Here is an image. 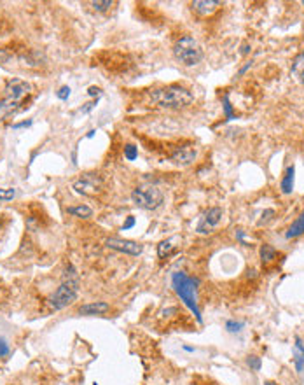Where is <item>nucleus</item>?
Segmentation results:
<instances>
[{"mask_svg":"<svg viewBox=\"0 0 304 385\" xmlns=\"http://www.w3.org/2000/svg\"><path fill=\"white\" fill-rule=\"evenodd\" d=\"M219 7H221L219 0H196V2H192V9L201 16H208V14L215 13Z\"/></svg>","mask_w":304,"mask_h":385,"instance_id":"9b49d317","label":"nucleus"},{"mask_svg":"<svg viewBox=\"0 0 304 385\" xmlns=\"http://www.w3.org/2000/svg\"><path fill=\"white\" fill-rule=\"evenodd\" d=\"M95 385H96V384H95Z\"/></svg>","mask_w":304,"mask_h":385,"instance_id":"4c0bfd02","label":"nucleus"},{"mask_svg":"<svg viewBox=\"0 0 304 385\" xmlns=\"http://www.w3.org/2000/svg\"><path fill=\"white\" fill-rule=\"evenodd\" d=\"M162 200H164V194L158 186L145 184V186H138L131 192V201L138 209L143 210H156L158 207H161Z\"/></svg>","mask_w":304,"mask_h":385,"instance_id":"39448f33","label":"nucleus"},{"mask_svg":"<svg viewBox=\"0 0 304 385\" xmlns=\"http://www.w3.org/2000/svg\"><path fill=\"white\" fill-rule=\"evenodd\" d=\"M222 209L221 207H212L208 209L206 212L203 214V217H201L200 224H198L196 231L201 235H206V233H212L217 226H219V222L222 221Z\"/></svg>","mask_w":304,"mask_h":385,"instance_id":"6e6552de","label":"nucleus"},{"mask_svg":"<svg viewBox=\"0 0 304 385\" xmlns=\"http://www.w3.org/2000/svg\"><path fill=\"white\" fill-rule=\"evenodd\" d=\"M124 158L128 159V161H135V159L138 158V149L135 146H131V144H128V146L124 147Z\"/></svg>","mask_w":304,"mask_h":385,"instance_id":"412c9836","label":"nucleus"},{"mask_svg":"<svg viewBox=\"0 0 304 385\" xmlns=\"http://www.w3.org/2000/svg\"><path fill=\"white\" fill-rule=\"evenodd\" d=\"M68 214L75 215V217H81V219H88L93 215V210L89 209L88 205H79V207H68Z\"/></svg>","mask_w":304,"mask_h":385,"instance_id":"a211bd4d","label":"nucleus"},{"mask_svg":"<svg viewBox=\"0 0 304 385\" xmlns=\"http://www.w3.org/2000/svg\"><path fill=\"white\" fill-rule=\"evenodd\" d=\"M101 179L96 173H84L81 179H77L74 182V189L75 192L79 194H84V196H95L101 191Z\"/></svg>","mask_w":304,"mask_h":385,"instance_id":"423d86ee","label":"nucleus"},{"mask_svg":"<svg viewBox=\"0 0 304 385\" xmlns=\"http://www.w3.org/2000/svg\"><path fill=\"white\" fill-rule=\"evenodd\" d=\"M88 95H89V96H100V95H101V89L96 88V86H89V88H88Z\"/></svg>","mask_w":304,"mask_h":385,"instance_id":"c85d7f7f","label":"nucleus"},{"mask_svg":"<svg viewBox=\"0 0 304 385\" xmlns=\"http://www.w3.org/2000/svg\"><path fill=\"white\" fill-rule=\"evenodd\" d=\"M271 215H275V210H266V212L263 214V221H261V224H263V222H266V221H269L271 219Z\"/></svg>","mask_w":304,"mask_h":385,"instance_id":"c756f323","label":"nucleus"},{"mask_svg":"<svg viewBox=\"0 0 304 385\" xmlns=\"http://www.w3.org/2000/svg\"><path fill=\"white\" fill-rule=\"evenodd\" d=\"M301 4H303V5H304V0H303V2H301Z\"/></svg>","mask_w":304,"mask_h":385,"instance_id":"e433bc0d","label":"nucleus"},{"mask_svg":"<svg viewBox=\"0 0 304 385\" xmlns=\"http://www.w3.org/2000/svg\"><path fill=\"white\" fill-rule=\"evenodd\" d=\"M250 67H252V62H246V63H245V67H242V70L238 72V76H243V74H245V72L248 70V68H250Z\"/></svg>","mask_w":304,"mask_h":385,"instance_id":"7c9ffc66","label":"nucleus"},{"mask_svg":"<svg viewBox=\"0 0 304 385\" xmlns=\"http://www.w3.org/2000/svg\"><path fill=\"white\" fill-rule=\"evenodd\" d=\"M243 327H245V324L240 322V321H227L225 322V329L229 331V333H240Z\"/></svg>","mask_w":304,"mask_h":385,"instance_id":"4be33fe9","label":"nucleus"},{"mask_svg":"<svg viewBox=\"0 0 304 385\" xmlns=\"http://www.w3.org/2000/svg\"><path fill=\"white\" fill-rule=\"evenodd\" d=\"M183 350H185V352H194V348L189 347V345H183Z\"/></svg>","mask_w":304,"mask_h":385,"instance_id":"f704fd0d","label":"nucleus"},{"mask_svg":"<svg viewBox=\"0 0 304 385\" xmlns=\"http://www.w3.org/2000/svg\"><path fill=\"white\" fill-rule=\"evenodd\" d=\"M14 196H16V189H13V188H9V189H0V200L9 201V200H13Z\"/></svg>","mask_w":304,"mask_h":385,"instance_id":"393cba45","label":"nucleus"},{"mask_svg":"<svg viewBox=\"0 0 304 385\" xmlns=\"http://www.w3.org/2000/svg\"><path fill=\"white\" fill-rule=\"evenodd\" d=\"M110 310V305L105 301H95V303H88V305H82L79 308L81 315H101L107 314Z\"/></svg>","mask_w":304,"mask_h":385,"instance_id":"f8f14e48","label":"nucleus"},{"mask_svg":"<svg viewBox=\"0 0 304 385\" xmlns=\"http://www.w3.org/2000/svg\"><path fill=\"white\" fill-rule=\"evenodd\" d=\"M56 95H58L60 100H67L68 96H70V88H68V86H61V88H60V91L56 93Z\"/></svg>","mask_w":304,"mask_h":385,"instance_id":"bb28decb","label":"nucleus"},{"mask_svg":"<svg viewBox=\"0 0 304 385\" xmlns=\"http://www.w3.org/2000/svg\"><path fill=\"white\" fill-rule=\"evenodd\" d=\"M9 354H11V347H9V343L5 342L2 336H0V359H4V357H7Z\"/></svg>","mask_w":304,"mask_h":385,"instance_id":"a878e982","label":"nucleus"},{"mask_svg":"<svg viewBox=\"0 0 304 385\" xmlns=\"http://www.w3.org/2000/svg\"><path fill=\"white\" fill-rule=\"evenodd\" d=\"M32 125V121H23V123H16V125H13L14 130H18V128H23V126H30Z\"/></svg>","mask_w":304,"mask_h":385,"instance_id":"2f4dec72","label":"nucleus"},{"mask_svg":"<svg viewBox=\"0 0 304 385\" xmlns=\"http://www.w3.org/2000/svg\"><path fill=\"white\" fill-rule=\"evenodd\" d=\"M294 173H296V168L294 165H288L287 170L284 173V179L280 182V188H282V192L284 194H290L294 191Z\"/></svg>","mask_w":304,"mask_h":385,"instance_id":"ddd939ff","label":"nucleus"},{"mask_svg":"<svg viewBox=\"0 0 304 385\" xmlns=\"http://www.w3.org/2000/svg\"><path fill=\"white\" fill-rule=\"evenodd\" d=\"M250 53V46L248 44H243V47H242V55H248Z\"/></svg>","mask_w":304,"mask_h":385,"instance_id":"473e14b6","label":"nucleus"},{"mask_svg":"<svg viewBox=\"0 0 304 385\" xmlns=\"http://www.w3.org/2000/svg\"><path fill=\"white\" fill-rule=\"evenodd\" d=\"M280 256V252L276 251L273 245H267V243H264L263 247H261V259H263L264 264H269L273 263V261H276V257Z\"/></svg>","mask_w":304,"mask_h":385,"instance_id":"dca6fc26","label":"nucleus"},{"mask_svg":"<svg viewBox=\"0 0 304 385\" xmlns=\"http://www.w3.org/2000/svg\"><path fill=\"white\" fill-rule=\"evenodd\" d=\"M246 364L250 366V369H254V371H259L261 369V357L257 356H248V359H246Z\"/></svg>","mask_w":304,"mask_h":385,"instance_id":"5701e85b","label":"nucleus"},{"mask_svg":"<svg viewBox=\"0 0 304 385\" xmlns=\"http://www.w3.org/2000/svg\"><path fill=\"white\" fill-rule=\"evenodd\" d=\"M198 156V151L194 146H185L180 147L179 151H175L171 154V161L175 165H180V167H185V165H191Z\"/></svg>","mask_w":304,"mask_h":385,"instance_id":"9d476101","label":"nucleus"},{"mask_svg":"<svg viewBox=\"0 0 304 385\" xmlns=\"http://www.w3.org/2000/svg\"><path fill=\"white\" fill-rule=\"evenodd\" d=\"M292 72L296 74L297 81H299L301 84H304V51L294 60V63H292Z\"/></svg>","mask_w":304,"mask_h":385,"instance_id":"f3484780","label":"nucleus"},{"mask_svg":"<svg viewBox=\"0 0 304 385\" xmlns=\"http://www.w3.org/2000/svg\"><path fill=\"white\" fill-rule=\"evenodd\" d=\"M236 236H238V240H240V242H243V236H245V233H243V231L240 230V231L236 233Z\"/></svg>","mask_w":304,"mask_h":385,"instance_id":"72a5a7b5","label":"nucleus"},{"mask_svg":"<svg viewBox=\"0 0 304 385\" xmlns=\"http://www.w3.org/2000/svg\"><path fill=\"white\" fill-rule=\"evenodd\" d=\"M133 226H135V217H133V215H128L126 222H124V224H122V231L129 230V228H133Z\"/></svg>","mask_w":304,"mask_h":385,"instance_id":"cd10ccee","label":"nucleus"},{"mask_svg":"<svg viewBox=\"0 0 304 385\" xmlns=\"http://www.w3.org/2000/svg\"><path fill=\"white\" fill-rule=\"evenodd\" d=\"M150 98L154 104L161 105L164 109H182V107L191 105L192 100H194V96L187 88H182L177 84L156 89V91L150 93Z\"/></svg>","mask_w":304,"mask_h":385,"instance_id":"7ed1b4c3","label":"nucleus"},{"mask_svg":"<svg viewBox=\"0 0 304 385\" xmlns=\"http://www.w3.org/2000/svg\"><path fill=\"white\" fill-rule=\"evenodd\" d=\"M30 89H32V86H30L26 81L23 79H11L7 83V86H5L4 89V98L9 102H13V104L20 105V102L25 98L26 95L30 93Z\"/></svg>","mask_w":304,"mask_h":385,"instance_id":"0eeeda50","label":"nucleus"},{"mask_svg":"<svg viewBox=\"0 0 304 385\" xmlns=\"http://www.w3.org/2000/svg\"><path fill=\"white\" fill-rule=\"evenodd\" d=\"M171 251H173V240H162V242L158 245V256L159 257H166Z\"/></svg>","mask_w":304,"mask_h":385,"instance_id":"6ab92c4d","label":"nucleus"},{"mask_svg":"<svg viewBox=\"0 0 304 385\" xmlns=\"http://www.w3.org/2000/svg\"><path fill=\"white\" fill-rule=\"evenodd\" d=\"M79 273L74 266H68L65 275H63V282L60 284V287L51 294L49 298V306L53 310H63L68 305L77 299L79 296Z\"/></svg>","mask_w":304,"mask_h":385,"instance_id":"f257e3e1","label":"nucleus"},{"mask_svg":"<svg viewBox=\"0 0 304 385\" xmlns=\"http://www.w3.org/2000/svg\"><path fill=\"white\" fill-rule=\"evenodd\" d=\"M303 233H304V210L299 217L292 222V226L288 228L285 236H287V238H296V236H299V235H303Z\"/></svg>","mask_w":304,"mask_h":385,"instance_id":"2eb2a0df","label":"nucleus"},{"mask_svg":"<svg viewBox=\"0 0 304 385\" xmlns=\"http://www.w3.org/2000/svg\"><path fill=\"white\" fill-rule=\"evenodd\" d=\"M105 245L108 249L117 252H124L129 256H140L143 252V245L133 240H122V238H107L105 240Z\"/></svg>","mask_w":304,"mask_h":385,"instance_id":"1a4fd4ad","label":"nucleus"},{"mask_svg":"<svg viewBox=\"0 0 304 385\" xmlns=\"http://www.w3.org/2000/svg\"><path fill=\"white\" fill-rule=\"evenodd\" d=\"M264 385H278L276 382H273V380H267V382H264Z\"/></svg>","mask_w":304,"mask_h":385,"instance_id":"c9c22d12","label":"nucleus"},{"mask_svg":"<svg viewBox=\"0 0 304 385\" xmlns=\"http://www.w3.org/2000/svg\"><path fill=\"white\" fill-rule=\"evenodd\" d=\"M222 104H224V112H225V119H233L234 114H233V105L229 104V96L225 95L224 100H222Z\"/></svg>","mask_w":304,"mask_h":385,"instance_id":"b1692460","label":"nucleus"},{"mask_svg":"<svg viewBox=\"0 0 304 385\" xmlns=\"http://www.w3.org/2000/svg\"><path fill=\"white\" fill-rule=\"evenodd\" d=\"M173 53H175V58L180 63L192 67V65H198V63L203 60V47L200 46V42L196 41L191 35H183L177 41L175 47H173Z\"/></svg>","mask_w":304,"mask_h":385,"instance_id":"20e7f679","label":"nucleus"},{"mask_svg":"<svg viewBox=\"0 0 304 385\" xmlns=\"http://www.w3.org/2000/svg\"><path fill=\"white\" fill-rule=\"evenodd\" d=\"M198 284H200L198 278H192V277L185 275L183 272H175L171 275V285L175 289L177 296H179L183 301V305L187 306L192 314H194L198 322H203L200 306H198V298H196Z\"/></svg>","mask_w":304,"mask_h":385,"instance_id":"f03ea898","label":"nucleus"},{"mask_svg":"<svg viewBox=\"0 0 304 385\" xmlns=\"http://www.w3.org/2000/svg\"><path fill=\"white\" fill-rule=\"evenodd\" d=\"M89 5H91L95 11H98V13H105V11H108V9L112 7L114 2L112 0H103V2H96L95 0V2H91Z\"/></svg>","mask_w":304,"mask_h":385,"instance_id":"aec40b11","label":"nucleus"},{"mask_svg":"<svg viewBox=\"0 0 304 385\" xmlns=\"http://www.w3.org/2000/svg\"><path fill=\"white\" fill-rule=\"evenodd\" d=\"M294 364H296L297 373H303V369H304V343L299 336H296V343H294Z\"/></svg>","mask_w":304,"mask_h":385,"instance_id":"4468645a","label":"nucleus"}]
</instances>
